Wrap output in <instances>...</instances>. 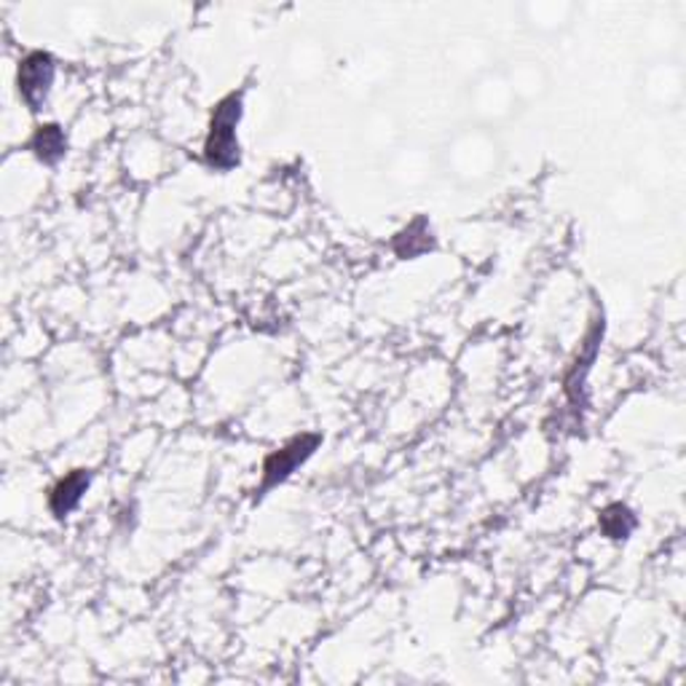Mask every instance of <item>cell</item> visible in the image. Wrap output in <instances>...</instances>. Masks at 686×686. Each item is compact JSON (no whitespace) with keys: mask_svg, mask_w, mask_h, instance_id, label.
Wrapping results in <instances>:
<instances>
[{"mask_svg":"<svg viewBox=\"0 0 686 686\" xmlns=\"http://www.w3.org/2000/svg\"><path fill=\"white\" fill-rule=\"evenodd\" d=\"M244 115V89L220 97L212 108L204 138V164L215 172H231L242 164L239 124Z\"/></svg>","mask_w":686,"mask_h":686,"instance_id":"1","label":"cell"},{"mask_svg":"<svg viewBox=\"0 0 686 686\" xmlns=\"http://www.w3.org/2000/svg\"><path fill=\"white\" fill-rule=\"evenodd\" d=\"M57 81V60L49 51H30L19 60L17 68V89L22 102L28 105L30 113H38L47 105L51 89Z\"/></svg>","mask_w":686,"mask_h":686,"instance_id":"3","label":"cell"},{"mask_svg":"<svg viewBox=\"0 0 686 686\" xmlns=\"http://www.w3.org/2000/svg\"><path fill=\"white\" fill-rule=\"evenodd\" d=\"M92 485V472L89 470H70L68 475L60 477L54 483V488L49 491V510L57 521H64L70 513L79 510V504L83 502V494Z\"/></svg>","mask_w":686,"mask_h":686,"instance_id":"5","label":"cell"},{"mask_svg":"<svg viewBox=\"0 0 686 686\" xmlns=\"http://www.w3.org/2000/svg\"><path fill=\"white\" fill-rule=\"evenodd\" d=\"M392 250L397 252V258H403V261H411V258H418L424 255V252L435 250V236H432L430 220L422 215L411 220V223L392 239Z\"/></svg>","mask_w":686,"mask_h":686,"instance_id":"7","label":"cell"},{"mask_svg":"<svg viewBox=\"0 0 686 686\" xmlns=\"http://www.w3.org/2000/svg\"><path fill=\"white\" fill-rule=\"evenodd\" d=\"M320 445H322V435H316V432H306V435H295L293 440H287L282 448L271 451L269 456L263 458L258 496H265L271 488H276V485L290 481L293 472L297 467H303V464L314 456V451L320 448Z\"/></svg>","mask_w":686,"mask_h":686,"instance_id":"2","label":"cell"},{"mask_svg":"<svg viewBox=\"0 0 686 686\" xmlns=\"http://www.w3.org/2000/svg\"><path fill=\"white\" fill-rule=\"evenodd\" d=\"M601 341H604V316H601V320H595L593 327L587 330L585 343H582L577 360H574L572 371L566 373V379H563V392H566L568 403H572L574 407L585 405L587 375H591L595 360H598Z\"/></svg>","mask_w":686,"mask_h":686,"instance_id":"4","label":"cell"},{"mask_svg":"<svg viewBox=\"0 0 686 686\" xmlns=\"http://www.w3.org/2000/svg\"><path fill=\"white\" fill-rule=\"evenodd\" d=\"M636 526H638L636 513H633V510L623 502L606 504V507L598 513L601 534L608 536V539H614V542L630 539V534L636 531Z\"/></svg>","mask_w":686,"mask_h":686,"instance_id":"8","label":"cell"},{"mask_svg":"<svg viewBox=\"0 0 686 686\" xmlns=\"http://www.w3.org/2000/svg\"><path fill=\"white\" fill-rule=\"evenodd\" d=\"M28 148L41 164L57 167L64 157H68V134H64V129L60 124H41L36 127V132H32Z\"/></svg>","mask_w":686,"mask_h":686,"instance_id":"6","label":"cell"}]
</instances>
